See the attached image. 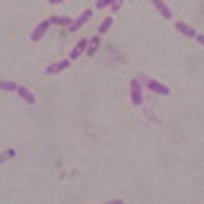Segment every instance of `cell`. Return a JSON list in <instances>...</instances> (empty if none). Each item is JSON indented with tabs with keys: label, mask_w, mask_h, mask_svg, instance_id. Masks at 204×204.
Masks as SVG:
<instances>
[{
	"label": "cell",
	"mask_w": 204,
	"mask_h": 204,
	"mask_svg": "<svg viewBox=\"0 0 204 204\" xmlns=\"http://www.w3.org/2000/svg\"><path fill=\"white\" fill-rule=\"evenodd\" d=\"M107 28H110V18H107V20H105V23H102V26H100V33H105V31H107Z\"/></svg>",
	"instance_id": "5"
},
{
	"label": "cell",
	"mask_w": 204,
	"mask_h": 204,
	"mask_svg": "<svg viewBox=\"0 0 204 204\" xmlns=\"http://www.w3.org/2000/svg\"><path fill=\"white\" fill-rule=\"evenodd\" d=\"M179 31H184V33H189V36H194V31L189 26H184V23H179Z\"/></svg>",
	"instance_id": "3"
},
{
	"label": "cell",
	"mask_w": 204,
	"mask_h": 204,
	"mask_svg": "<svg viewBox=\"0 0 204 204\" xmlns=\"http://www.w3.org/2000/svg\"><path fill=\"white\" fill-rule=\"evenodd\" d=\"M87 18H89V10H87V13H84V16H82V18H79V20H82V23H84V20H87ZM77 28H79V23H77V26H71V31H77Z\"/></svg>",
	"instance_id": "4"
},
{
	"label": "cell",
	"mask_w": 204,
	"mask_h": 204,
	"mask_svg": "<svg viewBox=\"0 0 204 204\" xmlns=\"http://www.w3.org/2000/svg\"><path fill=\"white\" fill-rule=\"evenodd\" d=\"M51 3H59V0H51Z\"/></svg>",
	"instance_id": "6"
},
{
	"label": "cell",
	"mask_w": 204,
	"mask_h": 204,
	"mask_svg": "<svg viewBox=\"0 0 204 204\" xmlns=\"http://www.w3.org/2000/svg\"><path fill=\"white\" fill-rule=\"evenodd\" d=\"M153 3H156V8H158V10H161V13H163V16H166V18H171V10H169V8H166V3H163V0H153Z\"/></svg>",
	"instance_id": "1"
},
{
	"label": "cell",
	"mask_w": 204,
	"mask_h": 204,
	"mask_svg": "<svg viewBox=\"0 0 204 204\" xmlns=\"http://www.w3.org/2000/svg\"><path fill=\"white\" fill-rule=\"evenodd\" d=\"M18 92H20V97H26L28 102H33V94H31V92H28V89H18Z\"/></svg>",
	"instance_id": "2"
}]
</instances>
